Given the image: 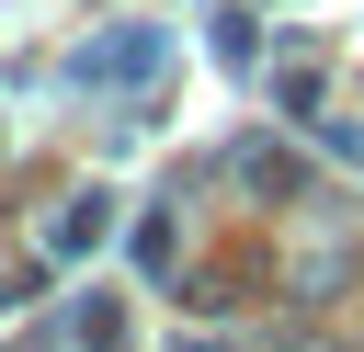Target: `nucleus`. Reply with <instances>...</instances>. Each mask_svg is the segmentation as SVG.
<instances>
[{
    "label": "nucleus",
    "mask_w": 364,
    "mask_h": 352,
    "mask_svg": "<svg viewBox=\"0 0 364 352\" xmlns=\"http://www.w3.org/2000/svg\"><path fill=\"white\" fill-rule=\"evenodd\" d=\"M80 79H159V34H114V45H91Z\"/></svg>",
    "instance_id": "f257e3e1"
}]
</instances>
